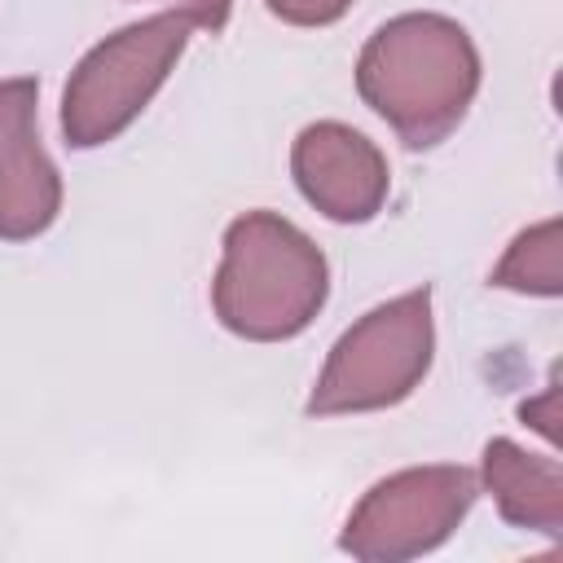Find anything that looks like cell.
Instances as JSON below:
<instances>
[{"instance_id": "1", "label": "cell", "mask_w": 563, "mask_h": 563, "mask_svg": "<svg viewBox=\"0 0 563 563\" xmlns=\"http://www.w3.org/2000/svg\"><path fill=\"white\" fill-rule=\"evenodd\" d=\"M356 92L400 145L431 150L466 119L479 92V48L444 13H400L365 40Z\"/></svg>"}, {"instance_id": "2", "label": "cell", "mask_w": 563, "mask_h": 563, "mask_svg": "<svg viewBox=\"0 0 563 563\" xmlns=\"http://www.w3.org/2000/svg\"><path fill=\"white\" fill-rule=\"evenodd\" d=\"M330 295L321 246L277 211H246L224 229L211 308L220 325L251 343L303 334Z\"/></svg>"}, {"instance_id": "3", "label": "cell", "mask_w": 563, "mask_h": 563, "mask_svg": "<svg viewBox=\"0 0 563 563\" xmlns=\"http://www.w3.org/2000/svg\"><path fill=\"white\" fill-rule=\"evenodd\" d=\"M431 356H435L431 286H413L369 308L334 339L303 409L312 418L391 409L405 396H413V387L431 369Z\"/></svg>"}, {"instance_id": "4", "label": "cell", "mask_w": 563, "mask_h": 563, "mask_svg": "<svg viewBox=\"0 0 563 563\" xmlns=\"http://www.w3.org/2000/svg\"><path fill=\"white\" fill-rule=\"evenodd\" d=\"M189 13H154L132 26H119L101 44H92L66 88H62V136L70 150H97L123 136L136 114L154 101V92L176 70L189 44Z\"/></svg>"}, {"instance_id": "5", "label": "cell", "mask_w": 563, "mask_h": 563, "mask_svg": "<svg viewBox=\"0 0 563 563\" xmlns=\"http://www.w3.org/2000/svg\"><path fill=\"white\" fill-rule=\"evenodd\" d=\"M479 497V479L471 466L431 462L405 466L378 479L347 515L339 532V550L361 563H405L440 550Z\"/></svg>"}, {"instance_id": "6", "label": "cell", "mask_w": 563, "mask_h": 563, "mask_svg": "<svg viewBox=\"0 0 563 563\" xmlns=\"http://www.w3.org/2000/svg\"><path fill=\"white\" fill-rule=\"evenodd\" d=\"M290 176H295L299 194L334 224L374 220L391 194V172H387L383 150L365 132H356L339 119L308 123L295 136Z\"/></svg>"}, {"instance_id": "7", "label": "cell", "mask_w": 563, "mask_h": 563, "mask_svg": "<svg viewBox=\"0 0 563 563\" xmlns=\"http://www.w3.org/2000/svg\"><path fill=\"white\" fill-rule=\"evenodd\" d=\"M62 211V176L40 145V79H0V238L31 242Z\"/></svg>"}, {"instance_id": "8", "label": "cell", "mask_w": 563, "mask_h": 563, "mask_svg": "<svg viewBox=\"0 0 563 563\" xmlns=\"http://www.w3.org/2000/svg\"><path fill=\"white\" fill-rule=\"evenodd\" d=\"M479 475L506 523L545 532L550 541L563 537V466L554 457L528 453L523 444L497 435L484 444Z\"/></svg>"}, {"instance_id": "9", "label": "cell", "mask_w": 563, "mask_h": 563, "mask_svg": "<svg viewBox=\"0 0 563 563\" xmlns=\"http://www.w3.org/2000/svg\"><path fill=\"white\" fill-rule=\"evenodd\" d=\"M488 282L501 286V290H519V295H545V299L563 295L559 220H541V224L523 229V233L506 246V255H501V264L493 268Z\"/></svg>"}, {"instance_id": "10", "label": "cell", "mask_w": 563, "mask_h": 563, "mask_svg": "<svg viewBox=\"0 0 563 563\" xmlns=\"http://www.w3.org/2000/svg\"><path fill=\"white\" fill-rule=\"evenodd\" d=\"M273 18L290 22V26H330L339 22L356 0H264Z\"/></svg>"}, {"instance_id": "11", "label": "cell", "mask_w": 563, "mask_h": 563, "mask_svg": "<svg viewBox=\"0 0 563 563\" xmlns=\"http://www.w3.org/2000/svg\"><path fill=\"white\" fill-rule=\"evenodd\" d=\"M180 4V13H189V22L194 26H202V31H224V22H229V9H233V0H176Z\"/></svg>"}]
</instances>
